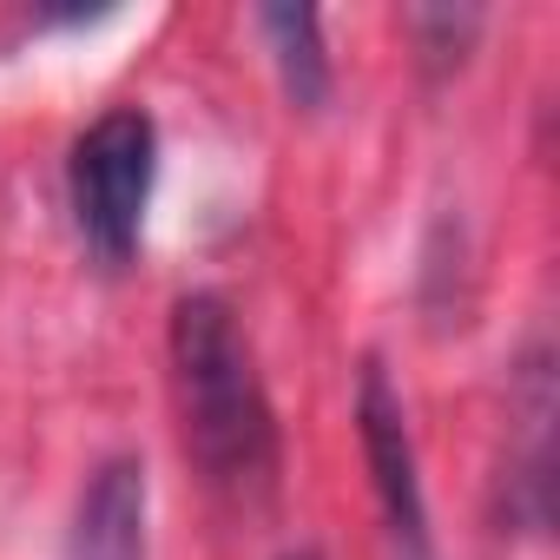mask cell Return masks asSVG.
Listing matches in <instances>:
<instances>
[{
  "label": "cell",
  "mask_w": 560,
  "mask_h": 560,
  "mask_svg": "<svg viewBox=\"0 0 560 560\" xmlns=\"http://www.w3.org/2000/svg\"><path fill=\"white\" fill-rule=\"evenodd\" d=\"M172 389L185 416V448L211 488L257 501L277 481V409L264 396L257 357L224 298L191 291L172 304Z\"/></svg>",
  "instance_id": "cell-1"
},
{
  "label": "cell",
  "mask_w": 560,
  "mask_h": 560,
  "mask_svg": "<svg viewBox=\"0 0 560 560\" xmlns=\"http://www.w3.org/2000/svg\"><path fill=\"white\" fill-rule=\"evenodd\" d=\"M159 178V126L139 106L100 113L67 159V198H73V231L100 270H126L145 237V205Z\"/></svg>",
  "instance_id": "cell-2"
},
{
  "label": "cell",
  "mask_w": 560,
  "mask_h": 560,
  "mask_svg": "<svg viewBox=\"0 0 560 560\" xmlns=\"http://www.w3.org/2000/svg\"><path fill=\"white\" fill-rule=\"evenodd\" d=\"M357 435H363V462H370V488L383 501V527L396 560H435V534H429V494H422V462H416V435H409V409L389 383V370L370 357L357 376Z\"/></svg>",
  "instance_id": "cell-3"
},
{
  "label": "cell",
  "mask_w": 560,
  "mask_h": 560,
  "mask_svg": "<svg viewBox=\"0 0 560 560\" xmlns=\"http://www.w3.org/2000/svg\"><path fill=\"white\" fill-rule=\"evenodd\" d=\"M145 521H152V481L139 455H106L73 508L67 560H145Z\"/></svg>",
  "instance_id": "cell-4"
},
{
  "label": "cell",
  "mask_w": 560,
  "mask_h": 560,
  "mask_svg": "<svg viewBox=\"0 0 560 560\" xmlns=\"http://www.w3.org/2000/svg\"><path fill=\"white\" fill-rule=\"evenodd\" d=\"M250 21L270 47V67H277L291 113H324L337 93V67L324 54V14L317 8H257Z\"/></svg>",
  "instance_id": "cell-5"
},
{
  "label": "cell",
  "mask_w": 560,
  "mask_h": 560,
  "mask_svg": "<svg viewBox=\"0 0 560 560\" xmlns=\"http://www.w3.org/2000/svg\"><path fill=\"white\" fill-rule=\"evenodd\" d=\"M409 34H416L422 73L442 80V73H455V67L468 60V47H475V34H481V14H475V8H422V14H409Z\"/></svg>",
  "instance_id": "cell-6"
},
{
  "label": "cell",
  "mask_w": 560,
  "mask_h": 560,
  "mask_svg": "<svg viewBox=\"0 0 560 560\" xmlns=\"http://www.w3.org/2000/svg\"><path fill=\"white\" fill-rule=\"evenodd\" d=\"M284 560H324V553H311V547H304V553H284Z\"/></svg>",
  "instance_id": "cell-7"
}]
</instances>
